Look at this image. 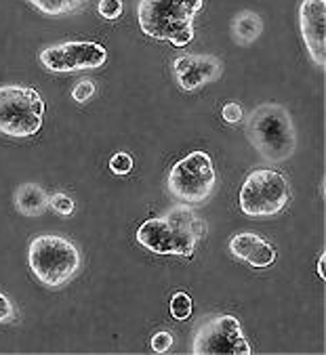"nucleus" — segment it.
Segmentation results:
<instances>
[{
    "instance_id": "nucleus-1",
    "label": "nucleus",
    "mask_w": 326,
    "mask_h": 355,
    "mask_svg": "<svg viewBox=\"0 0 326 355\" xmlns=\"http://www.w3.org/2000/svg\"><path fill=\"white\" fill-rule=\"evenodd\" d=\"M207 221L187 204L148 219L135 234L137 242L154 254L191 257L196 244L207 236Z\"/></svg>"
},
{
    "instance_id": "nucleus-2",
    "label": "nucleus",
    "mask_w": 326,
    "mask_h": 355,
    "mask_svg": "<svg viewBox=\"0 0 326 355\" xmlns=\"http://www.w3.org/2000/svg\"><path fill=\"white\" fill-rule=\"evenodd\" d=\"M246 137L259 156L270 164L286 162L297 150L293 118L280 103L257 105L246 118Z\"/></svg>"
},
{
    "instance_id": "nucleus-3",
    "label": "nucleus",
    "mask_w": 326,
    "mask_h": 355,
    "mask_svg": "<svg viewBox=\"0 0 326 355\" xmlns=\"http://www.w3.org/2000/svg\"><path fill=\"white\" fill-rule=\"evenodd\" d=\"M205 7V0H139L137 21L146 36L175 46L194 40V17Z\"/></svg>"
},
{
    "instance_id": "nucleus-4",
    "label": "nucleus",
    "mask_w": 326,
    "mask_h": 355,
    "mask_svg": "<svg viewBox=\"0 0 326 355\" xmlns=\"http://www.w3.org/2000/svg\"><path fill=\"white\" fill-rule=\"evenodd\" d=\"M28 263L40 284L49 288H61L80 271L83 257L72 240L57 234H44L30 242Z\"/></svg>"
},
{
    "instance_id": "nucleus-5",
    "label": "nucleus",
    "mask_w": 326,
    "mask_h": 355,
    "mask_svg": "<svg viewBox=\"0 0 326 355\" xmlns=\"http://www.w3.org/2000/svg\"><path fill=\"white\" fill-rule=\"evenodd\" d=\"M44 101L32 87H0V135L11 139L34 137L42 128Z\"/></svg>"
},
{
    "instance_id": "nucleus-6",
    "label": "nucleus",
    "mask_w": 326,
    "mask_h": 355,
    "mask_svg": "<svg viewBox=\"0 0 326 355\" xmlns=\"http://www.w3.org/2000/svg\"><path fill=\"white\" fill-rule=\"evenodd\" d=\"M293 191L284 175L272 168L252 171L240 187V210L246 217H274L291 204Z\"/></svg>"
},
{
    "instance_id": "nucleus-7",
    "label": "nucleus",
    "mask_w": 326,
    "mask_h": 355,
    "mask_svg": "<svg viewBox=\"0 0 326 355\" xmlns=\"http://www.w3.org/2000/svg\"><path fill=\"white\" fill-rule=\"evenodd\" d=\"M217 187V173L213 168V160L207 152H191L183 160H179L166 179L169 193L187 206L205 204Z\"/></svg>"
},
{
    "instance_id": "nucleus-8",
    "label": "nucleus",
    "mask_w": 326,
    "mask_h": 355,
    "mask_svg": "<svg viewBox=\"0 0 326 355\" xmlns=\"http://www.w3.org/2000/svg\"><path fill=\"white\" fill-rule=\"evenodd\" d=\"M191 353L215 355V353H240L250 355V343L246 340L240 322L234 315H213L194 334Z\"/></svg>"
},
{
    "instance_id": "nucleus-9",
    "label": "nucleus",
    "mask_w": 326,
    "mask_h": 355,
    "mask_svg": "<svg viewBox=\"0 0 326 355\" xmlns=\"http://www.w3.org/2000/svg\"><path fill=\"white\" fill-rule=\"evenodd\" d=\"M38 59L49 72H57V74L85 72V69L101 67L108 61V51L97 42L70 40L42 49Z\"/></svg>"
},
{
    "instance_id": "nucleus-10",
    "label": "nucleus",
    "mask_w": 326,
    "mask_h": 355,
    "mask_svg": "<svg viewBox=\"0 0 326 355\" xmlns=\"http://www.w3.org/2000/svg\"><path fill=\"white\" fill-rule=\"evenodd\" d=\"M299 28L309 57L318 67L326 65V0H303Z\"/></svg>"
},
{
    "instance_id": "nucleus-11",
    "label": "nucleus",
    "mask_w": 326,
    "mask_h": 355,
    "mask_svg": "<svg viewBox=\"0 0 326 355\" xmlns=\"http://www.w3.org/2000/svg\"><path fill=\"white\" fill-rule=\"evenodd\" d=\"M173 72L183 91H196L219 80L223 63L213 55H181L173 61Z\"/></svg>"
},
{
    "instance_id": "nucleus-12",
    "label": "nucleus",
    "mask_w": 326,
    "mask_h": 355,
    "mask_svg": "<svg viewBox=\"0 0 326 355\" xmlns=\"http://www.w3.org/2000/svg\"><path fill=\"white\" fill-rule=\"evenodd\" d=\"M230 252L255 269H266V267L274 265V261H276V248L268 240H264L252 232L236 234L230 240Z\"/></svg>"
},
{
    "instance_id": "nucleus-13",
    "label": "nucleus",
    "mask_w": 326,
    "mask_h": 355,
    "mask_svg": "<svg viewBox=\"0 0 326 355\" xmlns=\"http://www.w3.org/2000/svg\"><path fill=\"white\" fill-rule=\"evenodd\" d=\"M15 208L24 217H40L49 208V196L40 185L26 183L15 191Z\"/></svg>"
},
{
    "instance_id": "nucleus-14",
    "label": "nucleus",
    "mask_w": 326,
    "mask_h": 355,
    "mask_svg": "<svg viewBox=\"0 0 326 355\" xmlns=\"http://www.w3.org/2000/svg\"><path fill=\"white\" fill-rule=\"evenodd\" d=\"M230 28H232V38L238 44L248 46L261 36V32H264V21H261V17L255 11H240L232 19Z\"/></svg>"
},
{
    "instance_id": "nucleus-15",
    "label": "nucleus",
    "mask_w": 326,
    "mask_h": 355,
    "mask_svg": "<svg viewBox=\"0 0 326 355\" xmlns=\"http://www.w3.org/2000/svg\"><path fill=\"white\" fill-rule=\"evenodd\" d=\"M28 3L49 17H61L80 9L85 0H28Z\"/></svg>"
},
{
    "instance_id": "nucleus-16",
    "label": "nucleus",
    "mask_w": 326,
    "mask_h": 355,
    "mask_svg": "<svg viewBox=\"0 0 326 355\" xmlns=\"http://www.w3.org/2000/svg\"><path fill=\"white\" fill-rule=\"evenodd\" d=\"M171 315L175 320H189L191 315V299L185 293H175L171 299Z\"/></svg>"
},
{
    "instance_id": "nucleus-17",
    "label": "nucleus",
    "mask_w": 326,
    "mask_h": 355,
    "mask_svg": "<svg viewBox=\"0 0 326 355\" xmlns=\"http://www.w3.org/2000/svg\"><path fill=\"white\" fill-rule=\"evenodd\" d=\"M49 206L57 212L59 217H70L74 212V200L68 193H55L49 198Z\"/></svg>"
},
{
    "instance_id": "nucleus-18",
    "label": "nucleus",
    "mask_w": 326,
    "mask_h": 355,
    "mask_svg": "<svg viewBox=\"0 0 326 355\" xmlns=\"http://www.w3.org/2000/svg\"><path fill=\"white\" fill-rule=\"evenodd\" d=\"M110 168L114 175H128L133 171V158H130L126 152H118L110 158Z\"/></svg>"
},
{
    "instance_id": "nucleus-19",
    "label": "nucleus",
    "mask_w": 326,
    "mask_h": 355,
    "mask_svg": "<svg viewBox=\"0 0 326 355\" xmlns=\"http://www.w3.org/2000/svg\"><path fill=\"white\" fill-rule=\"evenodd\" d=\"M99 15L108 21H114L122 15V0H99Z\"/></svg>"
},
{
    "instance_id": "nucleus-20",
    "label": "nucleus",
    "mask_w": 326,
    "mask_h": 355,
    "mask_svg": "<svg viewBox=\"0 0 326 355\" xmlns=\"http://www.w3.org/2000/svg\"><path fill=\"white\" fill-rule=\"evenodd\" d=\"M95 95V83L85 78L80 83H76V87L72 89V99L78 101V103H87L91 101V97Z\"/></svg>"
},
{
    "instance_id": "nucleus-21",
    "label": "nucleus",
    "mask_w": 326,
    "mask_h": 355,
    "mask_svg": "<svg viewBox=\"0 0 326 355\" xmlns=\"http://www.w3.org/2000/svg\"><path fill=\"white\" fill-rule=\"evenodd\" d=\"M221 118L228 122V124H238L242 118H244V110L238 101H228L223 107H221Z\"/></svg>"
},
{
    "instance_id": "nucleus-22",
    "label": "nucleus",
    "mask_w": 326,
    "mask_h": 355,
    "mask_svg": "<svg viewBox=\"0 0 326 355\" xmlns=\"http://www.w3.org/2000/svg\"><path fill=\"white\" fill-rule=\"evenodd\" d=\"M173 345V334L171 332H156L152 336V351L154 353H166Z\"/></svg>"
},
{
    "instance_id": "nucleus-23",
    "label": "nucleus",
    "mask_w": 326,
    "mask_h": 355,
    "mask_svg": "<svg viewBox=\"0 0 326 355\" xmlns=\"http://www.w3.org/2000/svg\"><path fill=\"white\" fill-rule=\"evenodd\" d=\"M15 318V309H13V303L0 293V324L3 322H9V320H13Z\"/></svg>"
},
{
    "instance_id": "nucleus-24",
    "label": "nucleus",
    "mask_w": 326,
    "mask_h": 355,
    "mask_svg": "<svg viewBox=\"0 0 326 355\" xmlns=\"http://www.w3.org/2000/svg\"><path fill=\"white\" fill-rule=\"evenodd\" d=\"M324 259H326V257L322 254V257H320V263H318V273H320L322 279H324Z\"/></svg>"
}]
</instances>
